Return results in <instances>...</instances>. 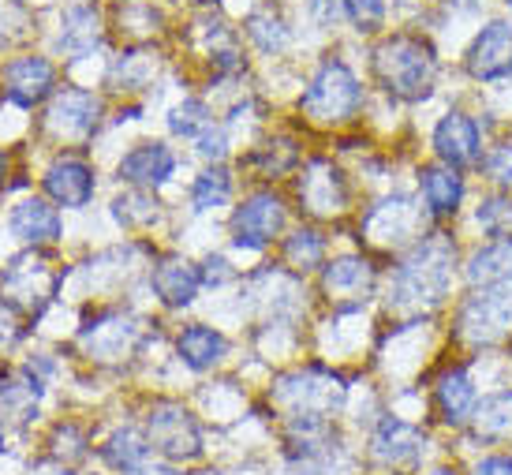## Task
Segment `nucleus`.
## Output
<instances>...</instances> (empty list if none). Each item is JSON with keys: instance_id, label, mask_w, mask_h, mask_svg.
Masks as SVG:
<instances>
[{"instance_id": "f257e3e1", "label": "nucleus", "mask_w": 512, "mask_h": 475, "mask_svg": "<svg viewBox=\"0 0 512 475\" xmlns=\"http://www.w3.org/2000/svg\"><path fill=\"white\" fill-rule=\"evenodd\" d=\"M456 277V240L445 229L427 232L419 244L393 262L385 307L404 322L430 318L453 296Z\"/></svg>"}, {"instance_id": "f03ea898", "label": "nucleus", "mask_w": 512, "mask_h": 475, "mask_svg": "<svg viewBox=\"0 0 512 475\" xmlns=\"http://www.w3.org/2000/svg\"><path fill=\"white\" fill-rule=\"evenodd\" d=\"M348 404V382L326 367H296L270 386V408L285 431L329 427Z\"/></svg>"}, {"instance_id": "7ed1b4c3", "label": "nucleus", "mask_w": 512, "mask_h": 475, "mask_svg": "<svg viewBox=\"0 0 512 475\" xmlns=\"http://www.w3.org/2000/svg\"><path fill=\"white\" fill-rule=\"evenodd\" d=\"M370 72H374V83L385 90V98L400 101V105H419L434 94L438 53L423 34L400 30L374 49Z\"/></svg>"}, {"instance_id": "20e7f679", "label": "nucleus", "mask_w": 512, "mask_h": 475, "mask_svg": "<svg viewBox=\"0 0 512 475\" xmlns=\"http://www.w3.org/2000/svg\"><path fill=\"white\" fill-rule=\"evenodd\" d=\"M427 221L430 214L423 210V202L404 195V191H393L370 206L367 214L359 217L356 240L363 247V255H408L423 236H427Z\"/></svg>"}, {"instance_id": "39448f33", "label": "nucleus", "mask_w": 512, "mask_h": 475, "mask_svg": "<svg viewBox=\"0 0 512 475\" xmlns=\"http://www.w3.org/2000/svg\"><path fill=\"white\" fill-rule=\"evenodd\" d=\"M430 457V427L385 408L367 431V461L382 475H419Z\"/></svg>"}, {"instance_id": "423d86ee", "label": "nucleus", "mask_w": 512, "mask_h": 475, "mask_svg": "<svg viewBox=\"0 0 512 475\" xmlns=\"http://www.w3.org/2000/svg\"><path fill=\"white\" fill-rule=\"evenodd\" d=\"M363 109V87L344 60L329 57L299 94V113L314 128H344Z\"/></svg>"}, {"instance_id": "0eeeda50", "label": "nucleus", "mask_w": 512, "mask_h": 475, "mask_svg": "<svg viewBox=\"0 0 512 475\" xmlns=\"http://www.w3.org/2000/svg\"><path fill=\"white\" fill-rule=\"evenodd\" d=\"M512 337V281L490 288H475L468 300L456 307L453 345L494 348Z\"/></svg>"}, {"instance_id": "6e6552de", "label": "nucleus", "mask_w": 512, "mask_h": 475, "mask_svg": "<svg viewBox=\"0 0 512 475\" xmlns=\"http://www.w3.org/2000/svg\"><path fill=\"white\" fill-rule=\"evenodd\" d=\"M475 408H479V382L471 375L468 360H449L441 363V371L430 378V393H427V412H430V427H441L449 434H464L475 419Z\"/></svg>"}, {"instance_id": "1a4fd4ad", "label": "nucleus", "mask_w": 512, "mask_h": 475, "mask_svg": "<svg viewBox=\"0 0 512 475\" xmlns=\"http://www.w3.org/2000/svg\"><path fill=\"white\" fill-rule=\"evenodd\" d=\"M143 431L150 438V449L165 464H191L206 453L199 419L191 416L184 401H154L146 412Z\"/></svg>"}, {"instance_id": "9d476101", "label": "nucleus", "mask_w": 512, "mask_h": 475, "mask_svg": "<svg viewBox=\"0 0 512 475\" xmlns=\"http://www.w3.org/2000/svg\"><path fill=\"white\" fill-rule=\"evenodd\" d=\"M57 288H60L57 266L45 259V255H38V251H27V255H19L4 270V277H0V300L8 303L12 311H19V315L38 318L53 303Z\"/></svg>"}, {"instance_id": "9b49d317", "label": "nucleus", "mask_w": 512, "mask_h": 475, "mask_svg": "<svg viewBox=\"0 0 512 475\" xmlns=\"http://www.w3.org/2000/svg\"><path fill=\"white\" fill-rule=\"evenodd\" d=\"M296 199L311 221H341L352 214V184L329 158H311L299 169Z\"/></svg>"}, {"instance_id": "f8f14e48", "label": "nucleus", "mask_w": 512, "mask_h": 475, "mask_svg": "<svg viewBox=\"0 0 512 475\" xmlns=\"http://www.w3.org/2000/svg\"><path fill=\"white\" fill-rule=\"evenodd\" d=\"M378 266L370 255H341L322 266V296L333 303V311L341 315H356L363 303L378 296Z\"/></svg>"}, {"instance_id": "ddd939ff", "label": "nucleus", "mask_w": 512, "mask_h": 475, "mask_svg": "<svg viewBox=\"0 0 512 475\" xmlns=\"http://www.w3.org/2000/svg\"><path fill=\"white\" fill-rule=\"evenodd\" d=\"M285 221H288V206L277 191L270 188L251 191L232 210V244L247 247V251H262V247H270L285 232Z\"/></svg>"}, {"instance_id": "4468645a", "label": "nucleus", "mask_w": 512, "mask_h": 475, "mask_svg": "<svg viewBox=\"0 0 512 475\" xmlns=\"http://www.w3.org/2000/svg\"><path fill=\"white\" fill-rule=\"evenodd\" d=\"M430 150L441 165H449L456 173H464L483 158V128L479 120L464 109H449L430 131Z\"/></svg>"}, {"instance_id": "2eb2a0df", "label": "nucleus", "mask_w": 512, "mask_h": 475, "mask_svg": "<svg viewBox=\"0 0 512 475\" xmlns=\"http://www.w3.org/2000/svg\"><path fill=\"white\" fill-rule=\"evenodd\" d=\"M101 120V98L90 90L64 87L57 98L49 101L42 124L57 143H86Z\"/></svg>"}, {"instance_id": "dca6fc26", "label": "nucleus", "mask_w": 512, "mask_h": 475, "mask_svg": "<svg viewBox=\"0 0 512 475\" xmlns=\"http://www.w3.org/2000/svg\"><path fill=\"white\" fill-rule=\"evenodd\" d=\"M464 72L475 83H505L512 79V27L505 19H490L464 53Z\"/></svg>"}, {"instance_id": "f3484780", "label": "nucleus", "mask_w": 512, "mask_h": 475, "mask_svg": "<svg viewBox=\"0 0 512 475\" xmlns=\"http://www.w3.org/2000/svg\"><path fill=\"white\" fill-rule=\"evenodd\" d=\"M415 184H419V202H423V210L430 214V221H449V217H456L460 206H464V195H468L464 173H456V169L441 165V161L419 165Z\"/></svg>"}, {"instance_id": "a211bd4d", "label": "nucleus", "mask_w": 512, "mask_h": 475, "mask_svg": "<svg viewBox=\"0 0 512 475\" xmlns=\"http://www.w3.org/2000/svg\"><path fill=\"white\" fill-rule=\"evenodd\" d=\"M464 438H471L479 449H512V386L479 397L475 419Z\"/></svg>"}, {"instance_id": "6ab92c4d", "label": "nucleus", "mask_w": 512, "mask_h": 475, "mask_svg": "<svg viewBox=\"0 0 512 475\" xmlns=\"http://www.w3.org/2000/svg\"><path fill=\"white\" fill-rule=\"evenodd\" d=\"M4 94L8 101L15 105H23V109H34V105H42L49 94H53V83H57V72H53V64L42 57H19L12 64H4Z\"/></svg>"}, {"instance_id": "aec40b11", "label": "nucleus", "mask_w": 512, "mask_h": 475, "mask_svg": "<svg viewBox=\"0 0 512 475\" xmlns=\"http://www.w3.org/2000/svg\"><path fill=\"white\" fill-rule=\"evenodd\" d=\"M176 173V154L165 143H139L131 146L128 154L116 165V176L131 184V188H161L169 176Z\"/></svg>"}, {"instance_id": "412c9836", "label": "nucleus", "mask_w": 512, "mask_h": 475, "mask_svg": "<svg viewBox=\"0 0 512 475\" xmlns=\"http://www.w3.org/2000/svg\"><path fill=\"white\" fill-rule=\"evenodd\" d=\"M150 288H154L157 300L165 303V307H172V311L191 307L202 288V266H195L191 259H180V255L161 259L150 270Z\"/></svg>"}, {"instance_id": "4be33fe9", "label": "nucleus", "mask_w": 512, "mask_h": 475, "mask_svg": "<svg viewBox=\"0 0 512 475\" xmlns=\"http://www.w3.org/2000/svg\"><path fill=\"white\" fill-rule=\"evenodd\" d=\"M45 195L57 202V206H68V210H79L94 199V169L86 165L83 158H57L42 176Z\"/></svg>"}, {"instance_id": "5701e85b", "label": "nucleus", "mask_w": 512, "mask_h": 475, "mask_svg": "<svg viewBox=\"0 0 512 475\" xmlns=\"http://www.w3.org/2000/svg\"><path fill=\"white\" fill-rule=\"evenodd\" d=\"M139 341H143V326L131 318H101L83 330V345L98 360H124L139 348Z\"/></svg>"}, {"instance_id": "b1692460", "label": "nucleus", "mask_w": 512, "mask_h": 475, "mask_svg": "<svg viewBox=\"0 0 512 475\" xmlns=\"http://www.w3.org/2000/svg\"><path fill=\"white\" fill-rule=\"evenodd\" d=\"M464 281L471 288H490L512 281V236L509 240H486L464 259Z\"/></svg>"}, {"instance_id": "393cba45", "label": "nucleus", "mask_w": 512, "mask_h": 475, "mask_svg": "<svg viewBox=\"0 0 512 475\" xmlns=\"http://www.w3.org/2000/svg\"><path fill=\"white\" fill-rule=\"evenodd\" d=\"M176 356L191 367V371H214L217 363L228 356V337L221 330H214V326H202V322H195V326H187V330H180V337H176Z\"/></svg>"}, {"instance_id": "a878e982", "label": "nucleus", "mask_w": 512, "mask_h": 475, "mask_svg": "<svg viewBox=\"0 0 512 475\" xmlns=\"http://www.w3.org/2000/svg\"><path fill=\"white\" fill-rule=\"evenodd\" d=\"M98 457L109 464L116 475H131L150 464L154 449H150L146 431H139V427H120V431H113L105 442H101Z\"/></svg>"}, {"instance_id": "bb28decb", "label": "nucleus", "mask_w": 512, "mask_h": 475, "mask_svg": "<svg viewBox=\"0 0 512 475\" xmlns=\"http://www.w3.org/2000/svg\"><path fill=\"white\" fill-rule=\"evenodd\" d=\"M8 225L19 240L42 247V244H57L60 240V214L57 206H49L45 199H23L12 210Z\"/></svg>"}, {"instance_id": "cd10ccee", "label": "nucleus", "mask_w": 512, "mask_h": 475, "mask_svg": "<svg viewBox=\"0 0 512 475\" xmlns=\"http://www.w3.org/2000/svg\"><path fill=\"white\" fill-rule=\"evenodd\" d=\"M296 165H299V143L288 139V135L255 146V150L240 161V169L255 173V180H281V176L292 173Z\"/></svg>"}, {"instance_id": "c85d7f7f", "label": "nucleus", "mask_w": 512, "mask_h": 475, "mask_svg": "<svg viewBox=\"0 0 512 475\" xmlns=\"http://www.w3.org/2000/svg\"><path fill=\"white\" fill-rule=\"evenodd\" d=\"M38 404H42V382L30 371H12L0 378V412L4 416L30 423L38 416Z\"/></svg>"}, {"instance_id": "c756f323", "label": "nucleus", "mask_w": 512, "mask_h": 475, "mask_svg": "<svg viewBox=\"0 0 512 475\" xmlns=\"http://www.w3.org/2000/svg\"><path fill=\"white\" fill-rule=\"evenodd\" d=\"M57 45H60V53H68L72 60L94 53L101 45L98 12H94V8H72V12L64 15V23H60Z\"/></svg>"}, {"instance_id": "7c9ffc66", "label": "nucleus", "mask_w": 512, "mask_h": 475, "mask_svg": "<svg viewBox=\"0 0 512 475\" xmlns=\"http://www.w3.org/2000/svg\"><path fill=\"white\" fill-rule=\"evenodd\" d=\"M281 259H285V266L292 274H307V270L326 266V236L314 229H296L292 236H285Z\"/></svg>"}, {"instance_id": "2f4dec72", "label": "nucleus", "mask_w": 512, "mask_h": 475, "mask_svg": "<svg viewBox=\"0 0 512 475\" xmlns=\"http://www.w3.org/2000/svg\"><path fill=\"white\" fill-rule=\"evenodd\" d=\"M475 225L486 240H509L512 236V191H490L475 206Z\"/></svg>"}, {"instance_id": "473e14b6", "label": "nucleus", "mask_w": 512, "mask_h": 475, "mask_svg": "<svg viewBox=\"0 0 512 475\" xmlns=\"http://www.w3.org/2000/svg\"><path fill=\"white\" fill-rule=\"evenodd\" d=\"M228 199H232V173L225 165H214V169L195 176V184H191V206L195 210H217Z\"/></svg>"}, {"instance_id": "72a5a7b5", "label": "nucleus", "mask_w": 512, "mask_h": 475, "mask_svg": "<svg viewBox=\"0 0 512 475\" xmlns=\"http://www.w3.org/2000/svg\"><path fill=\"white\" fill-rule=\"evenodd\" d=\"M214 124H217L214 113H210V109H206V101H199V98L180 101V105L169 113L172 135H180V139H195V143H199L202 135L214 128Z\"/></svg>"}, {"instance_id": "f704fd0d", "label": "nucleus", "mask_w": 512, "mask_h": 475, "mask_svg": "<svg viewBox=\"0 0 512 475\" xmlns=\"http://www.w3.org/2000/svg\"><path fill=\"white\" fill-rule=\"evenodd\" d=\"M113 214L124 229H146V225H154L157 217H161V202L150 199V191L135 188L131 195H120L113 202Z\"/></svg>"}, {"instance_id": "c9c22d12", "label": "nucleus", "mask_w": 512, "mask_h": 475, "mask_svg": "<svg viewBox=\"0 0 512 475\" xmlns=\"http://www.w3.org/2000/svg\"><path fill=\"white\" fill-rule=\"evenodd\" d=\"M479 169L494 184V191H512V139L486 146L483 158H479Z\"/></svg>"}, {"instance_id": "e433bc0d", "label": "nucleus", "mask_w": 512, "mask_h": 475, "mask_svg": "<svg viewBox=\"0 0 512 475\" xmlns=\"http://www.w3.org/2000/svg\"><path fill=\"white\" fill-rule=\"evenodd\" d=\"M247 34H251V42H255L262 53H277V49H285V42H288L285 23L273 12L251 15V19H247Z\"/></svg>"}, {"instance_id": "4c0bfd02", "label": "nucleus", "mask_w": 512, "mask_h": 475, "mask_svg": "<svg viewBox=\"0 0 512 475\" xmlns=\"http://www.w3.org/2000/svg\"><path fill=\"white\" fill-rule=\"evenodd\" d=\"M348 19H352V27L359 34H378L385 27V0H341Z\"/></svg>"}, {"instance_id": "58836bf2", "label": "nucleus", "mask_w": 512, "mask_h": 475, "mask_svg": "<svg viewBox=\"0 0 512 475\" xmlns=\"http://www.w3.org/2000/svg\"><path fill=\"white\" fill-rule=\"evenodd\" d=\"M464 475H512V449H483Z\"/></svg>"}, {"instance_id": "ea45409f", "label": "nucleus", "mask_w": 512, "mask_h": 475, "mask_svg": "<svg viewBox=\"0 0 512 475\" xmlns=\"http://www.w3.org/2000/svg\"><path fill=\"white\" fill-rule=\"evenodd\" d=\"M228 277H236L232 270H228V262L221 259V255H210L206 266H202V285H225Z\"/></svg>"}, {"instance_id": "a19ab883", "label": "nucleus", "mask_w": 512, "mask_h": 475, "mask_svg": "<svg viewBox=\"0 0 512 475\" xmlns=\"http://www.w3.org/2000/svg\"><path fill=\"white\" fill-rule=\"evenodd\" d=\"M19 341V322H15V311L0 300V348H8Z\"/></svg>"}, {"instance_id": "79ce46f5", "label": "nucleus", "mask_w": 512, "mask_h": 475, "mask_svg": "<svg viewBox=\"0 0 512 475\" xmlns=\"http://www.w3.org/2000/svg\"><path fill=\"white\" fill-rule=\"evenodd\" d=\"M314 8H318V23H322V27H333V23H337V0H314Z\"/></svg>"}, {"instance_id": "37998d69", "label": "nucleus", "mask_w": 512, "mask_h": 475, "mask_svg": "<svg viewBox=\"0 0 512 475\" xmlns=\"http://www.w3.org/2000/svg\"><path fill=\"white\" fill-rule=\"evenodd\" d=\"M131 475H187V472H180L176 464H146V468H139V472Z\"/></svg>"}, {"instance_id": "c03bdc74", "label": "nucleus", "mask_w": 512, "mask_h": 475, "mask_svg": "<svg viewBox=\"0 0 512 475\" xmlns=\"http://www.w3.org/2000/svg\"><path fill=\"white\" fill-rule=\"evenodd\" d=\"M419 475H464V472H456L453 464H434V468H423Z\"/></svg>"}, {"instance_id": "a18cd8bd", "label": "nucleus", "mask_w": 512, "mask_h": 475, "mask_svg": "<svg viewBox=\"0 0 512 475\" xmlns=\"http://www.w3.org/2000/svg\"><path fill=\"white\" fill-rule=\"evenodd\" d=\"M4 176H8V154L0 150V188H4Z\"/></svg>"}, {"instance_id": "49530a36", "label": "nucleus", "mask_w": 512, "mask_h": 475, "mask_svg": "<svg viewBox=\"0 0 512 475\" xmlns=\"http://www.w3.org/2000/svg\"><path fill=\"white\" fill-rule=\"evenodd\" d=\"M456 4H460V8H479L483 0H456Z\"/></svg>"}, {"instance_id": "de8ad7c7", "label": "nucleus", "mask_w": 512, "mask_h": 475, "mask_svg": "<svg viewBox=\"0 0 512 475\" xmlns=\"http://www.w3.org/2000/svg\"><path fill=\"white\" fill-rule=\"evenodd\" d=\"M0 449H4V423H0Z\"/></svg>"}, {"instance_id": "09e8293b", "label": "nucleus", "mask_w": 512, "mask_h": 475, "mask_svg": "<svg viewBox=\"0 0 512 475\" xmlns=\"http://www.w3.org/2000/svg\"><path fill=\"white\" fill-rule=\"evenodd\" d=\"M509 360H512V337H509Z\"/></svg>"}, {"instance_id": "8fccbe9b", "label": "nucleus", "mask_w": 512, "mask_h": 475, "mask_svg": "<svg viewBox=\"0 0 512 475\" xmlns=\"http://www.w3.org/2000/svg\"><path fill=\"white\" fill-rule=\"evenodd\" d=\"M505 4H509V8H512V0H505Z\"/></svg>"}]
</instances>
